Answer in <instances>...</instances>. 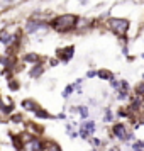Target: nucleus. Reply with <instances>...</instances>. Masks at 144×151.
I'll return each instance as SVG.
<instances>
[{
	"label": "nucleus",
	"mask_w": 144,
	"mask_h": 151,
	"mask_svg": "<svg viewBox=\"0 0 144 151\" xmlns=\"http://www.w3.org/2000/svg\"><path fill=\"white\" fill-rule=\"evenodd\" d=\"M42 151H59V148L53 143H46V144H42Z\"/></svg>",
	"instance_id": "39448f33"
},
{
	"label": "nucleus",
	"mask_w": 144,
	"mask_h": 151,
	"mask_svg": "<svg viewBox=\"0 0 144 151\" xmlns=\"http://www.w3.org/2000/svg\"><path fill=\"white\" fill-rule=\"evenodd\" d=\"M114 132H115V136H119V137H127L124 126H115V127H114Z\"/></svg>",
	"instance_id": "20e7f679"
},
{
	"label": "nucleus",
	"mask_w": 144,
	"mask_h": 151,
	"mask_svg": "<svg viewBox=\"0 0 144 151\" xmlns=\"http://www.w3.org/2000/svg\"><path fill=\"white\" fill-rule=\"evenodd\" d=\"M76 21H78V19H76V15H73V14H63V15L54 17L53 22H51V26H53V29L59 31V32H66V31H69V29H75Z\"/></svg>",
	"instance_id": "f257e3e1"
},
{
	"label": "nucleus",
	"mask_w": 144,
	"mask_h": 151,
	"mask_svg": "<svg viewBox=\"0 0 144 151\" xmlns=\"http://www.w3.org/2000/svg\"><path fill=\"white\" fill-rule=\"evenodd\" d=\"M26 151H42V143L29 137V141L26 143Z\"/></svg>",
	"instance_id": "7ed1b4c3"
},
{
	"label": "nucleus",
	"mask_w": 144,
	"mask_h": 151,
	"mask_svg": "<svg viewBox=\"0 0 144 151\" xmlns=\"http://www.w3.org/2000/svg\"><path fill=\"white\" fill-rule=\"evenodd\" d=\"M109 29L117 36H125L127 34V31H129V22L125 21V19H119V17H112L109 19Z\"/></svg>",
	"instance_id": "f03ea898"
}]
</instances>
